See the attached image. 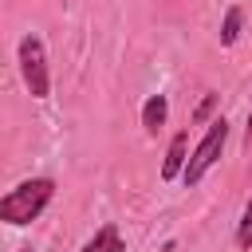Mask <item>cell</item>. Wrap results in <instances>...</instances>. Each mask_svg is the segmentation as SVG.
Here are the masks:
<instances>
[{
    "label": "cell",
    "mask_w": 252,
    "mask_h": 252,
    "mask_svg": "<svg viewBox=\"0 0 252 252\" xmlns=\"http://www.w3.org/2000/svg\"><path fill=\"white\" fill-rule=\"evenodd\" d=\"M51 193H55V181H51V177H32V181L16 185V189L4 193V201H0V220H8V224H28V220H35V217L47 209Z\"/></svg>",
    "instance_id": "cell-1"
},
{
    "label": "cell",
    "mask_w": 252,
    "mask_h": 252,
    "mask_svg": "<svg viewBox=\"0 0 252 252\" xmlns=\"http://www.w3.org/2000/svg\"><path fill=\"white\" fill-rule=\"evenodd\" d=\"M224 138H228V122L224 118H217V122H209V134L197 142V150H193V158L185 161V169H181V177H185V185H197L205 173H209V165L220 158V150H224Z\"/></svg>",
    "instance_id": "cell-2"
},
{
    "label": "cell",
    "mask_w": 252,
    "mask_h": 252,
    "mask_svg": "<svg viewBox=\"0 0 252 252\" xmlns=\"http://www.w3.org/2000/svg\"><path fill=\"white\" fill-rule=\"evenodd\" d=\"M20 71H24V83L35 98H47L51 91V79H47V59H43V43L35 35H24L20 39Z\"/></svg>",
    "instance_id": "cell-3"
},
{
    "label": "cell",
    "mask_w": 252,
    "mask_h": 252,
    "mask_svg": "<svg viewBox=\"0 0 252 252\" xmlns=\"http://www.w3.org/2000/svg\"><path fill=\"white\" fill-rule=\"evenodd\" d=\"M185 146H189V134H185V130L173 134V142H169V150H165V161H161V177H177V173L185 169Z\"/></svg>",
    "instance_id": "cell-4"
},
{
    "label": "cell",
    "mask_w": 252,
    "mask_h": 252,
    "mask_svg": "<svg viewBox=\"0 0 252 252\" xmlns=\"http://www.w3.org/2000/svg\"><path fill=\"white\" fill-rule=\"evenodd\" d=\"M165 114H169L165 94H150V98H146V106H142V126H146L150 134H158V130L165 126Z\"/></svg>",
    "instance_id": "cell-5"
},
{
    "label": "cell",
    "mask_w": 252,
    "mask_h": 252,
    "mask_svg": "<svg viewBox=\"0 0 252 252\" xmlns=\"http://www.w3.org/2000/svg\"><path fill=\"white\" fill-rule=\"evenodd\" d=\"M83 252H122V236H118V228H114V224L98 228V232H94V240H87V248H83Z\"/></svg>",
    "instance_id": "cell-6"
},
{
    "label": "cell",
    "mask_w": 252,
    "mask_h": 252,
    "mask_svg": "<svg viewBox=\"0 0 252 252\" xmlns=\"http://www.w3.org/2000/svg\"><path fill=\"white\" fill-rule=\"evenodd\" d=\"M240 24H244V12H240V8H228V12H224V24H220V43H224V47L236 43Z\"/></svg>",
    "instance_id": "cell-7"
},
{
    "label": "cell",
    "mask_w": 252,
    "mask_h": 252,
    "mask_svg": "<svg viewBox=\"0 0 252 252\" xmlns=\"http://www.w3.org/2000/svg\"><path fill=\"white\" fill-rule=\"evenodd\" d=\"M236 244L240 248H252V197L244 205V217H240V228H236Z\"/></svg>",
    "instance_id": "cell-8"
},
{
    "label": "cell",
    "mask_w": 252,
    "mask_h": 252,
    "mask_svg": "<svg viewBox=\"0 0 252 252\" xmlns=\"http://www.w3.org/2000/svg\"><path fill=\"white\" fill-rule=\"evenodd\" d=\"M213 106H217V94H209V98H205V102L197 106V114H193V118H197V122H205V118L213 114Z\"/></svg>",
    "instance_id": "cell-9"
},
{
    "label": "cell",
    "mask_w": 252,
    "mask_h": 252,
    "mask_svg": "<svg viewBox=\"0 0 252 252\" xmlns=\"http://www.w3.org/2000/svg\"><path fill=\"white\" fill-rule=\"evenodd\" d=\"M248 130H252V114H248Z\"/></svg>",
    "instance_id": "cell-10"
},
{
    "label": "cell",
    "mask_w": 252,
    "mask_h": 252,
    "mask_svg": "<svg viewBox=\"0 0 252 252\" xmlns=\"http://www.w3.org/2000/svg\"><path fill=\"white\" fill-rule=\"evenodd\" d=\"M24 252H32V248H24Z\"/></svg>",
    "instance_id": "cell-11"
}]
</instances>
